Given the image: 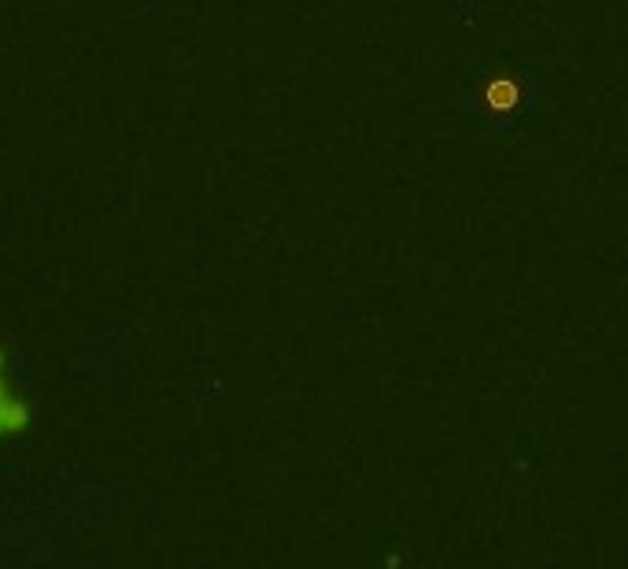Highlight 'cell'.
Listing matches in <instances>:
<instances>
[{"label":"cell","mask_w":628,"mask_h":569,"mask_svg":"<svg viewBox=\"0 0 628 569\" xmlns=\"http://www.w3.org/2000/svg\"><path fill=\"white\" fill-rule=\"evenodd\" d=\"M8 374V355L0 348V440H12V436L26 433V425H30V407L26 400L12 396V388L4 381Z\"/></svg>","instance_id":"cell-2"},{"label":"cell","mask_w":628,"mask_h":569,"mask_svg":"<svg viewBox=\"0 0 628 569\" xmlns=\"http://www.w3.org/2000/svg\"><path fill=\"white\" fill-rule=\"evenodd\" d=\"M532 89L525 82V74L514 67H496V71H484L473 93V104L484 119L492 122H514L521 111L529 108Z\"/></svg>","instance_id":"cell-1"}]
</instances>
